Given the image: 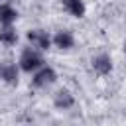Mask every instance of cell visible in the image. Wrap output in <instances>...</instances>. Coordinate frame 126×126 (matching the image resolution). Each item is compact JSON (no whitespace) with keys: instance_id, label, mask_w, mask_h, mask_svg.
Returning a JSON list of instances; mask_svg holds the SVG:
<instances>
[{"instance_id":"obj_2","label":"cell","mask_w":126,"mask_h":126,"mask_svg":"<svg viewBox=\"0 0 126 126\" xmlns=\"http://www.w3.org/2000/svg\"><path fill=\"white\" fill-rule=\"evenodd\" d=\"M28 39H30L32 47H35V49H47L49 43H51L47 32H43V30H32V32H28Z\"/></svg>"},{"instance_id":"obj_6","label":"cell","mask_w":126,"mask_h":126,"mask_svg":"<svg viewBox=\"0 0 126 126\" xmlns=\"http://www.w3.org/2000/svg\"><path fill=\"white\" fill-rule=\"evenodd\" d=\"M93 69H94L96 73H100V75L110 73V69H112L110 57H108V55H98V57H94V59H93Z\"/></svg>"},{"instance_id":"obj_10","label":"cell","mask_w":126,"mask_h":126,"mask_svg":"<svg viewBox=\"0 0 126 126\" xmlns=\"http://www.w3.org/2000/svg\"><path fill=\"white\" fill-rule=\"evenodd\" d=\"M16 41H18L16 30H12L10 26H6L4 30H0V43H4V45H14Z\"/></svg>"},{"instance_id":"obj_4","label":"cell","mask_w":126,"mask_h":126,"mask_svg":"<svg viewBox=\"0 0 126 126\" xmlns=\"http://www.w3.org/2000/svg\"><path fill=\"white\" fill-rule=\"evenodd\" d=\"M0 79H4V81L10 83V85H16V83H18V69H16V65H12V63H2V65H0Z\"/></svg>"},{"instance_id":"obj_9","label":"cell","mask_w":126,"mask_h":126,"mask_svg":"<svg viewBox=\"0 0 126 126\" xmlns=\"http://www.w3.org/2000/svg\"><path fill=\"white\" fill-rule=\"evenodd\" d=\"M55 106L57 108H71L73 106V96L69 91H59L55 94Z\"/></svg>"},{"instance_id":"obj_8","label":"cell","mask_w":126,"mask_h":126,"mask_svg":"<svg viewBox=\"0 0 126 126\" xmlns=\"http://www.w3.org/2000/svg\"><path fill=\"white\" fill-rule=\"evenodd\" d=\"M16 18H18V14H16V10H14L12 6H8V4L0 6V24L10 26V24H12Z\"/></svg>"},{"instance_id":"obj_5","label":"cell","mask_w":126,"mask_h":126,"mask_svg":"<svg viewBox=\"0 0 126 126\" xmlns=\"http://www.w3.org/2000/svg\"><path fill=\"white\" fill-rule=\"evenodd\" d=\"M63 8L71 16H75V18H83L85 16V4H83V0H63Z\"/></svg>"},{"instance_id":"obj_11","label":"cell","mask_w":126,"mask_h":126,"mask_svg":"<svg viewBox=\"0 0 126 126\" xmlns=\"http://www.w3.org/2000/svg\"><path fill=\"white\" fill-rule=\"evenodd\" d=\"M124 53H126V43H124Z\"/></svg>"},{"instance_id":"obj_3","label":"cell","mask_w":126,"mask_h":126,"mask_svg":"<svg viewBox=\"0 0 126 126\" xmlns=\"http://www.w3.org/2000/svg\"><path fill=\"white\" fill-rule=\"evenodd\" d=\"M55 79H57L55 71L49 69V67H43V69H39V71L35 73V77H33V85H35V87H47V85L55 83Z\"/></svg>"},{"instance_id":"obj_7","label":"cell","mask_w":126,"mask_h":126,"mask_svg":"<svg viewBox=\"0 0 126 126\" xmlns=\"http://www.w3.org/2000/svg\"><path fill=\"white\" fill-rule=\"evenodd\" d=\"M53 43H55L59 49H69V47H73L75 39H73L71 32H57L55 37H53Z\"/></svg>"},{"instance_id":"obj_1","label":"cell","mask_w":126,"mask_h":126,"mask_svg":"<svg viewBox=\"0 0 126 126\" xmlns=\"http://www.w3.org/2000/svg\"><path fill=\"white\" fill-rule=\"evenodd\" d=\"M41 63H43V59H41V55H39L35 49H26V51L22 53V57H20V67H22L24 71H28V73L39 69Z\"/></svg>"}]
</instances>
